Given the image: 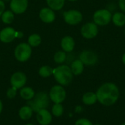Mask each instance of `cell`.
I'll list each match as a JSON object with an SVG mask.
<instances>
[{"label": "cell", "instance_id": "1", "mask_svg": "<svg viewBox=\"0 0 125 125\" xmlns=\"http://www.w3.org/2000/svg\"><path fill=\"white\" fill-rule=\"evenodd\" d=\"M97 101L105 106L115 104L119 97V90L118 86L114 83H105L101 85L97 92Z\"/></svg>", "mask_w": 125, "mask_h": 125}, {"label": "cell", "instance_id": "2", "mask_svg": "<svg viewBox=\"0 0 125 125\" xmlns=\"http://www.w3.org/2000/svg\"><path fill=\"white\" fill-rule=\"evenodd\" d=\"M53 75L61 86L69 85L73 78V74L68 65L62 64L53 69Z\"/></svg>", "mask_w": 125, "mask_h": 125}, {"label": "cell", "instance_id": "3", "mask_svg": "<svg viewBox=\"0 0 125 125\" xmlns=\"http://www.w3.org/2000/svg\"><path fill=\"white\" fill-rule=\"evenodd\" d=\"M32 50L31 47L28 44L25 42H22L18 44L14 51V55L15 59L21 62H26L31 55Z\"/></svg>", "mask_w": 125, "mask_h": 125}, {"label": "cell", "instance_id": "4", "mask_svg": "<svg viewBox=\"0 0 125 125\" xmlns=\"http://www.w3.org/2000/svg\"><path fill=\"white\" fill-rule=\"evenodd\" d=\"M112 18V14L111 11L107 9H101L97 10L93 15V21L97 26H106L108 25Z\"/></svg>", "mask_w": 125, "mask_h": 125}, {"label": "cell", "instance_id": "5", "mask_svg": "<svg viewBox=\"0 0 125 125\" xmlns=\"http://www.w3.org/2000/svg\"><path fill=\"white\" fill-rule=\"evenodd\" d=\"M49 98L54 103H62L66 98V91L61 85L54 86L50 90Z\"/></svg>", "mask_w": 125, "mask_h": 125}, {"label": "cell", "instance_id": "6", "mask_svg": "<svg viewBox=\"0 0 125 125\" xmlns=\"http://www.w3.org/2000/svg\"><path fill=\"white\" fill-rule=\"evenodd\" d=\"M64 21L71 26H75L81 22L83 15L81 12L77 10H70L64 12Z\"/></svg>", "mask_w": 125, "mask_h": 125}, {"label": "cell", "instance_id": "7", "mask_svg": "<svg viewBox=\"0 0 125 125\" xmlns=\"http://www.w3.org/2000/svg\"><path fill=\"white\" fill-rule=\"evenodd\" d=\"M79 59L86 66H94L98 62V56L91 50H84L79 55Z\"/></svg>", "mask_w": 125, "mask_h": 125}, {"label": "cell", "instance_id": "8", "mask_svg": "<svg viewBox=\"0 0 125 125\" xmlns=\"http://www.w3.org/2000/svg\"><path fill=\"white\" fill-rule=\"evenodd\" d=\"M81 34L86 39H92L98 34V26L94 23H86L82 26Z\"/></svg>", "mask_w": 125, "mask_h": 125}, {"label": "cell", "instance_id": "9", "mask_svg": "<svg viewBox=\"0 0 125 125\" xmlns=\"http://www.w3.org/2000/svg\"><path fill=\"white\" fill-rule=\"evenodd\" d=\"M26 83V76L22 72L15 73L10 78V83L12 86L18 89H21Z\"/></svg>", "mask_w": 125, "mask_h": 125}, {"label": "cell", "instance_id": "10", "mask_svg": "<svg viewBox=\"0 0 125 125\" xmlns=\"http://www.w3.org/2000/svg\"><path fill=\"white\" fill-rule=\"evenodd\" d=\"M16 38V31L12 27H5L0 31V41L10 43Z\"/></svg>", "mask_w": 125, "mask_h": 125}, {"label": "cell", "instance_id": "11", "mask_svg": "<svg viewBox=\"0 0 125 125\" xmlns=\"http://www.w3.org/2000/svg\"><path fill=\"white\" fill-rule=\"evenodd\" d=\"M28 7V0H11L10 7L12 12L15 14L23 13Z\"/></svg>", "mask_w": 125, "mask_h": 125}, {"label": "cell", "instance_id": "12", "mask_svg": "<svg viewBox=\"0 0 125 125\" xmlns=\"http://www.w3.org/2000/svg\"><path fill=\"white\" fill-rule=\"evenodd\" d=\"M33 100L40 110L45 109L49 105V96L43 92L36 94L33 98Z\"/></svg>", "mask_w": 125, "mask_h": 125}, {"label": "cell", "instance_id": "13", "mask_svg": "<svg viewBox=\"0 0 125 125\" xmlns=\"http://www.w3.org/2000/svg\"><path fill=\"white\" fill-rule=\"evenodd\" d=\"M50 7H44L40 10L39 12V17L40 20L45 23H51L56 19V14Z\"/></svg>", "mask_w": 125, "mask_h": 125}, {"label": "cell", "instance_id": "14", "mask_svg": "<svg viewBox=\"0 0 125 125\" xmlns=\"http://www.w3.org/2000/svg\"><path fill=\"white\" fill-rule=\"evenodd\" d=\"M37 120L40 125H48L52 121V116L46 109H41L37 112Z\"/></svg>", "mask_w": 125, "mask_h": 125}, {"label": "cell", "instance_id": "15", "mask_svg": "<svg viewBox=\"0 0 125 125\" xmlns=\"http://www.w3.org/2000/svg\"><path fill=\"white\" fill-rule=\"evenodd\" d=\"M75 45L74 39L70 36H65L61 40V47L65 52L70 53L73 51Z\"/></svg>", "mask_w": 125, "mask_h": 125}, {"label": "cell", "instance_id": "16", "mask_svg": "<svg viewBox=\"0 0 125 125\" xmlns=\"http://www.w3.org/2000/svg\"><path fill=\"white\" fill-rule=\"evenodd\" d=\"M70 69L73 75H81L83 70H84V64L83 62L78 59H75L71 62L70 64Z\"/></svg>", "mask_w": 125, "mask_h": 125}, {"label": "cell", "instance_id": "17", "mask_svg": "<svg viewBox=\"0 0 125 125\" xmlns=\"http://www.w3.org/2000/svg\"><path fill=\"white\" fill-rule=\"evenodd\" d=\"M82 101L83 103L86 105H92L95 104L97 101V97L96 93H94L92 92H86L84 94L82 97Z\"/></svg>", "mask_w": 125, "mask_h": 125}, {"label": "cell", "instance_id": "18", "mask_svg": "<svg viewBox=\"0 0 125 125\" xmlns=\"http://www.w3.org/2000/svg\"><path fill=\"white\" fill-rule=\"evenodd\" d=\"M111 21H113L114 25L122 27L125 25V14L123 12H116L114 15H112Z\"/></svg>", "mask_w": 125, "mask_h": 125}, {"label": "cell", "instance_id": "19", "mask_svg": "<svg viewBox=\"0 0 125 125\" xmlns=\"http://www.w3.org/2000/svg\"><path fill=\"white\" fill-rule=\"evenodd\" d=\"M20 95L23 100H30L34 98L35 92L31 87H23L20 91Z\"/></svg>", "mask_w": 125, "mask_h": 125}, {"label": "cell", "instance_id": "20", "mask_svg": "<svg viewBox=\"0 0 125 125\" xmlns=\"http://www.w3.org/2000/svg\"><path fill=\"white\" fill-rule=\"evenodd\" d=\"M33 114V111L31 108H29L28 105L22 107L18 112L19 117L23 120H28L29 119Z\"/></svg>", "mask_w": 125, "mask_h": 125}, {"label": "cell", "instance_id": "21", "mask_svg": "<svg viewBox=\"0 0 125 125\" xmlns=\"http://www.w3.org/2000/svg\"><path fill=\"white\" fill-rule=\"evenodd\" d=\"M48 7L53 10H61L65 3V0H46Z\"/></svg>", "mask_w": 125, "mask_h": 125}, {"label": "cell", "instance_id": "22", "mask_svg": "<svg viewBox=\"0 0 125 125\" xmlns=\"http://www.w3.org/2000/svg\"><path fill=\"white\" fill-rule=\"evenodd\" d=\"M42 39L38 34H32L28 37V44L31 47H37L41 44Z\"/></svg>", "mask_w": 125, "mask_h": 125}, {"label": "cell", "instance_id": "23", "mask_svg": "<svg viewBox=\"0 0 125 125\" xmlns=\"http://www.w3.org/2000/svg\"><path fill=\"white\" fill-rule=\"evenodd\" d=\"M1 21L5 24H10L14 20V13L12 10H6L1 15Z\"/></svg>", "mask_w": 125, "mask_h": 125}, {"label": "cell", "instance_id": "24", "mask_svg": "<svg viewBox=\"0 0 125 125\" xmlns=\"http://www.w3.org/2000/svg\"><path fill=\"white\" fill-rule=\"evenodd\" d=\"M39 75L42 77V78H48L51 75H53V69L50 66H42L39 69Z\"/></svg>", "mask_w": 125, "mask_h": 125}, {"label": "cell", "instance_id": "25", "mask_svg": "<svg viewBox=\"0 0 125 125\" xmlns=\"http://www.w3.org/2000/svg\"><path fill=\"white\" fill-rule=\"evenodd\" d=\"M53 59L56 63L57 64H63L67 60V54L66 52L64 51H57L53 56Z\"/></svg>", "mask_w": 125, "mask_h": 125}, {"label": "cell", "instance_id": "26", "mask_svg": "<svg viewBox=\"0 0 125 125\" xmlns=\"http://www.w3.org/2000/svg\"><path fill=\"white\" fill-rule=\"evenodd\" d=\"M64 113V108L61 103H55L52 108V114L56 117L61 116Z\"/></svg>", "mask_w": 125, "mask_h": 125}, {"label": "cell", "instance_id": "27", "mask_svg": "<svg viewBox=\"0 0 125 125\" xmlns=\"http://www.w3.org/2000/svg\"><path fill=\"white\" fill-rule=\"evenodd\" d=\"M16 94H17V89L13 87V86H12L11 88L8 89V90L7 92V96L10 99L15 98V97L16 96Z\"/></svg>", "mask_w": 125, "mask_h": 125}, {"label": "cell", "instance_id": "28", "mask_svg": "<svg viewBox=\"0 0 125 125\" xmlns=\"http://www.w3.org/2000/svg\"><path fill=\"white\" fill-rule=\"evenodd\" d=\"M26 105H28L29 108H31V110L33 111V112H36V113H37L40 109L37 107V105L35 104V103L34 102V100H29L28 102H27V103H26Z\"/></svg>", "mask_w": 125, "mask_h": 125}, {"label": "cell", "instance_id": "29", "mask_svg": "<svg viewBox=\"0 0 125 125\" xmlns=\"http://www.w3.org/2000/svg\"><path fill=\"white\" fill-rule=\"evenodd\" d=\"M75 125H93L92 122L87 119H84V118H82V119H79L78 120L76 121Z\"/></svg>", "mask_w": 125, "mask_h": 125}, {"label": "cell", "instance_id": "30", "mask_svg": "<svg viewBox=\"0 0 125 125\" xmlns=\"http://www.w3.org/2000/svg\"><path fill=\"white\" fill-rule=\"evenodd\" d=\"M119 7L120 10L125 13V0H119Z\"/></svg>", "mask_w": 125, "mask_h": 125}, {"label": "cell", "instance_id": "31", "mask_svg": "<svg viewBox=\"0 0 125 125\" xmlns=\"http://www.w3.org/2000/svg\"><path fill=\"white\" fill-rule=\"evenodd\" d=\"M5 11V4L4 1L2 0H0V16L2 15V13Z\"/></svg>", "mask_w": 125, "mask_h": 125}, {"label": "cell", "instance_id": "32", "mask_svg": "<svg viewBox=\"0 0 125 125\" xmlns=\"http://www.w3.org/2000/svg\"><path fill=\"white\" fill-rule=\"evenodd\" d=\"M23 37V33L22 31H16V38H22Z\"/></svg>", "mask_w": 125, "mask_h": 125}, {"label": "cell", "instance_id": "33", "mask_svg": "<svg viewBox=\"0 0 125 125\" xmlns=\"http://www.w3.org/2000/svg\"><path fill=\"white\" fill-rule=\"evenodd\" d=\"M2 109H3V105H2L1 101L0 100V114H1V111H2Z\"/></svg>", "mask_w": 125, "mask_h": 125}, {"label": "cell", "instance_id": "34", "mask_svg": "<svg viewBox=\"0 0 125 125\" xmlns=\"http://www.w3.org/2000/svg\"><path fill=\"white\" fill-rule=\"evenodd\" d=\"M122 62H123V64L125 65V53L123 54V56H122Z\"/></svg>", "mask_w": 125, "mask_h": 125}, {"label": "cell", "instance_id": "35", "mask_svg": "<svg viewBox=\"0 0 125 125\" xmlns=\"http://www.w3.org/2000/svg\"><path fill=\"white\" fill-rule=\"evenodd\" d=\"M3 1H11V0H2Z\"/></svg>", "mask_w": 125, "mask_h": 125}, {"label": "cell", "instance_id": "36", "mask_svg": "<svg viewBox=\"0 0 125 125\" xmlns=\"http://www.w3.org/2000/svg\"><path fill=\"white\" fill-rule=\"evenodd\" d=\"M68 1H75L77 0H68Z\"/></svg>", "mask_w": 125, "mask_h": 125}, {"label": "cell", "instance_id": "37", "mask_svg": "<svg viewBox=\"0 0 125 125\" xmlns=\"http://www.w3.org/2000/svg\"><path fill=\"white\" fill-rule=\"evenodd\" d=\"M32 125V124H27V125Z\"/></svg>", "mask_w": 125, "mask_h": 125}, {"label": "cell", "instance_id": "38", "mask_svg": "<svg viewBox=\"0 0 125 125\" xmlns=\"http://www.w3.org/2000/svg\"><path fill=\"white\" fill-rule=\"evenodd\" d=\"M125 125V123H123L122 125Z\"/></svg>", "mask_w": 125, "mask_h": 125}, {"label": "cell", "instance_id": "39", "mask_svg": "<svg viewBox=\"0 0 125 125\" xmlns=\"http://www.w3.org/2000/svg\"><path fill=\"white\" fill-rule=\"evenodd\" d=\"M100 125V124H97V125Z\"/></svg>", "mask_w": 125, "mask_h": 125}, {"label": "cell", "instance_id": "40", "mask_svg": "<svg viewBox=\"0 0 125 125\" xmlns=\"http://www.w3.org/2000/svg\"></svg>", "mask_w": 125, "mask_h": 125}]
</instances>
